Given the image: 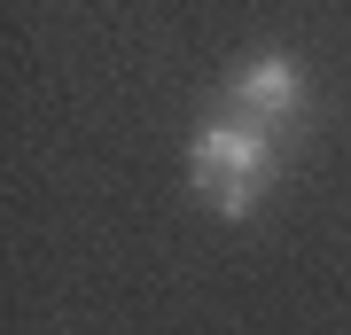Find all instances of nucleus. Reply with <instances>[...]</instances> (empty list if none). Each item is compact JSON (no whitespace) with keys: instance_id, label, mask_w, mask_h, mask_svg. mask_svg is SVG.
Here are the masks:
<instances>
[{"instance_id":"2","label":"nucleus","mask_w":351,"mask_h":335,"mask_svg":"<svg viewBox=\"0 0 351 335\" xmlns=\"http://www.w3.org/2000/svg\"><path fill=\"white\" fill-rule=\"evenodd\" d=\"M226 110H234V117H258V125L304 117V71H297V55L265 47L250 62H234V78H226Z\"/></svg>"},{"instance_id":"1","label":"nucleus","mask_w":351,"mask_h":335,"mask_svg":"<svg viewBox=\"0 0 351 335\" xmlns=\"http://www.w3.org/2000/svg\"><path fill=\"white\" fill-rule=\"evenodd\" d=\"M274 164H281L274 156V125L234 117V110L195 125V140H188V187L203 195V211H219V219H250L265 203V187H274Z\"/></svg>"}]
</instances>
